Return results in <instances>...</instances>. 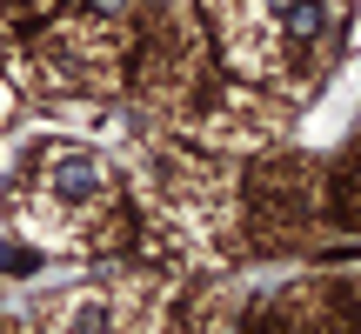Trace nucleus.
I'll return each mask as SVG.
<instances>
[{"instance_id": "nucleus-1", "label": "nucleus", "mask_w": 361, "mask_h": 334, "mask_svg": "<svg viewBox=\"0 0 361 334\" xmlns=\"http://www.w3.org/2000/svg\"><path fill=\"white\" fill-rule=\"evenodd\" d=\"M54 187H61V201H87V194H101V167H94L87 154H61Z\"/></svg>"}, {"instance_id": "nucleus-2", "label": "nucleus", "mask_w": 361, "mask_h": 334, "mask_svg": "<svg viewBox=\"0 0 361 334\" xmlns=\"http://www.w3.org/2000/svg\"><path fill=\"white\" fill-rule=\"evenodd\" d=\"M281 20H288L295 40H314L328 27V7H322V0H281Z\"/></svg>"}, {"instance_id": "nucleus-3", "label": "nucleus", "mask_w": 361, "mask_h": 334, "mask_svg": "<svg viewBox=\"0 0 361 334\" xmlns=\"http://www.w3.org/2000/svg\"><path fill=\"white\" fill-rule=\"evenodd\" d=\"M94 7H121V0H94Z\"/></svg>"}]
</instances>
